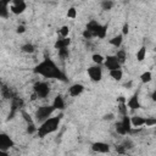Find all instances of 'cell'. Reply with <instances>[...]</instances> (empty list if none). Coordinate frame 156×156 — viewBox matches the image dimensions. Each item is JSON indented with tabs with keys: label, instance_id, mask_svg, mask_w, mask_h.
Returning a JSON list of instances; mask_svg holds the SVG:
<instances>
[{
	"label": "cell",
	"instance_id": "ac0fdd59",
	"mask_svg": "<svg viewBox=\"0 0 156 156\" xmlns=\"http://www.w3.org/2000/svg\"><path fill=\"white\" fill-rule=\"evenodd\" d=\"M0 91H2V95H3V98L4 99H14L16 95L12 93V90L10 89V88H8V87H3L2 89H0Z\"/></svg>",
	"mask_w": 156,
	"mask_h": 156
},
{
	"label": "cell",
	"instance_id": "5bb4252c",
	"mask_svg": "<svg viewBox=\"0 0 156 156\" xmlns=\"http://www.w3.org/2000/svg\"><path fill=\"white\" fill-rule=\"evenodd\" d=\"M126 105H127L131 110H138V109H140V103H139L138 94H134V95L128 100V103H126Z\"/></svg>",
	"mask_w": 156,
	"mask_h": 156
},
{
	"label": "cell",
	"instance_id": "277c9868",
	"mask_svg": "<svg viewBox=\"0 0 156 156\" xmlns=\"http://www.w3.org/2000/svg\"><path fill=\"white\" fill-rule=\"evenodd\" d=\"M34 89V94L37 95V98L39 99H44L49 95V93H50V87L48 83L45 82H37L33 87Z\"/></svg>",
	"mask_w": 156,
	"mask_h": 156
},
{
	"label": "cell",
	"instance_id": "b9f144b4",
	"mask_svg": "<svg viewBox=\"0 0 156 156\" xmlns=\"http://www.w3.org/2000/svg\"><path fill=\"white\" fill-rule=\"evenodd\" d=\"M0 156H9V154H8V151H2L0 150Z\"/></svg>",
	"mask_w": 156,
	"mask_h": 156
},
{
	"label": "cell",
	"instance_id": "1f68e13d",
	"mask_svg": "<svg viewBox=\"0 0 156 156\" xmlns=\"http://www.w3.org/2000/svg\"><path fill=\"white\" fill-rule=\"evenodd\" d=\"M115 127H116V132H117L118 134H121V135H127V134H126V132H124V129H123V127H122L121 122H117Z\"/></svg>",
	"mask_w": 156,
	"mask_h": 156
},
{
	"label": "cell",
	"instance_id": "30bf717a",
	"mask_svg": "<svg viewBox=\"0 0 156 156\" xmlns=\"http://www.w3.org/2000/svg\"><path fill=\"white\" fill-rule=\"evenodd\" d=\"M91 150L98 154H106L110 151V145L104 142H97V143H93Z\"/></svg>",
	"mask_w": 156,
	"mask_h": 156
},
{
	"label": "cell",
	"instance_id": "3957f363",
	"mask_svg": "<svg viewBox=\"0 0 156 156\" xmlns=\"http://www.w3.org/2000/svg\"><path fill=\"white\" fill-rule=\"evenodd\" d=\"M55 111V109L53 107V105H44V106H40V107H38V110L36 111V118H37V121H39V122H44V121H46L48 118H50L51 117V115H53V112Z\"/></svg>",
	"mask_w": 156,
	"mask_h": 156
},
{
	"label": "cell",
	"instance_id": "ab89813d",
	"mask_svg": "<svg viewBox=\"0 0 156 156\" xmlns=\"http://www.w3.org/2000/svg\"><path fill=\"white\" fill-rule=\"evenodd\" d=\"M16 32H17V33H24V32H26V27H24V26H22V24H21V26H18Z\"/></svg>",
	"mask_w": 156,
	"mask_h": 156
},
{
	"label": "cell",
	"instance_id": "d590c367",
	"mask_svg": "<svg viewBox=\"0 0 156 156\" xmlns=\"http://www.w3.org/2000/svg\"><path fill=\"white\" fill-rule=\"evenodd\" d=\"M21 113H22V116H23L24 121H26V122H27L28 124H29V123H33V119H32V118H30V116H29V115H28V113H27L26 111H22Z\"/></svg>",
	"mask_w": 156,
	"mask_h": 156
},
{
	"label": "cell",
	"instance_id": "e0dca14e",
	"mask_svg": "<svg viewBox=\"0 0 156 156\" xmlns=\"http://www.w3.org/2000/svg\"><path fill=\"white\" fill-rule=\"evenodd\" d=\"M99 26H100V23H98L97 21H90L88 24H87V30H89V32L93 34V37H95V34H97V30H98V28H99Z\"/></svg>",
	"mask_w": 156,
	"mask_h": 156
},
{
	"label": "cell",
	"instance_id": "9c48e42d",
	"mask_svg": "<svg viewBox=\"0 0 156 156\" xmlns=\"http://www.w3.org/2000/svg\"><path fill=\"white\" fill-rule=\"evenodd\" d=\"M23 104H24L23 100H22L21 98H17V97H15V98L11 100V112H10V115H9V119L14 118L16 111L23 107Z\"/></svg>",
	"mask_w": 156,
	"mask_h": 156
},
{
	"label": "cell",
	"instance_id": "7c38bea8",
	"mask_svg": "<svg viewBox=\"0 0 156 156\" xmlns=\"http://www.w3.org/2000/svg\"><path fill=\"white\" fill-rule=\"evenodd\" d=\"M145 124V118L142 116H133L131 118V126L132 128H142Z\"/></svg>",
	"mask_w": 156,
	"mask_h": 156
},
{
	"label": "cell",
	"instance_id": "f546056e",
	"mask_svg": "<svg viewBox=\"0 0 156 156\" xmlns=\"http://www.w3.org/2000/svg\"><path fill=\"white\" fill-rule=\"evenodd\" d=\"M113 2H111V0H105V2L101 3V8L103 10H111L113 8Z\"/></svg>",
	"mask_w": 156,
	"mask_h": 156
},
{
	"label": "cell",
	"instance_id": "83f0119b",
	"mask_svg": "<svg viewBox=\"0 0 156 156\" xmlns=\"http://www.w3.org/2000/svg\"><path fill=\"white\" fill-rule=\"evenodd\" d=\"M57 51H59V56H60L62 60L68 59V56H70V50H68V48L60 49V50H57Z\"/></svg>",
	"mask_w": 156,
	"mask_h": 156
},
{
	"label": "cell",
	"instance_id": "7bdbcfd3",
	"mask_svg": "<svg viewBox=\"0 0 156 156\" xmlns=\"http://www.w3.org/2000/svg\"><path fill=\"white\" fill-rule=\"evenodd\" d=\"M151 97H152V100H156V91H154V93H152V95H151Z\"/></svg>",
	"mask_w": 156,
	"mask_h": 156
},
{
	"label": "cell",
	"instance_id": "603a6c76",
	"mask_svg": "<svg viewBox=\"0 0 156 156\" xmlns=\"http://www.w3.org/2000/svg\"><path fill=\"white\" fill-rule=\"evenodd\" d=\"M59 34H60V38H68L70 27H68V26H62V27L59 29Z\"/></svg>",
	"mask_w": 156,
	"mask_h": 156
},
{
	"label": "cell",
	"instance_id": "f35d334b",
	"mask_svg": "<svg viewBox=\"0 0 156 156\" xmlns=\"http://www.w3.org/2000/svg\"><path fill=\"white\" fill-rule=\"evenodd\" d=\"M116 151H117L118 154H124V152H126L127 150L124 149V148L122 146V144H121V145H117V146H116Z\"/></svg>",
	"mask_w": 156,
	"mask_h": 156
},
{
	"label": "cell",
	"instance_id": "44dd1931",
	"mask_svg": "<svg viewBox=\"0 0 156 156\" xmlns=\"http://www.w3.org/2000/svg\"><path fill=\"white\" fill-rule=\"evenodd\" d=\"M122 42H123L122 34H118V36L113 37L112 39H110V44H111L112 46H115V48H119V46L122 45Z\"/></svg>",
	"mask_w": 156,
	"mask_h": 156
},
{
	"label": "cell",
	"instance_id": "7402d4cb",
	"mask_svg": "<svg viewBox=\"0 0 156 156\" xmlns=\"http://www.w3.org/2000/svg\"><path fill=\"white\" fill-rule=\"evenodd\" d=\"M119 112L122 116H127V105H126V100L123 99V97L119 98Z\"/></svg>",
	"mask_w": 156,
	"mask_h": 156
},
{
	"label": "cell",
	"instance_id": "f1b7e54d",
	"mask_svg": "<svg viewBox=\"0 0 156 156\" xmlns=\"http://www.w3.org/2000/svg\"><path fill=\"white\" fill-rule=\"evenodd\" d=\"M151 78H152V75H151V72H144L142 76H140V79H142V82L143 83H149L150 81H151Z\"/></svg>",
	"mask_w": 156,
	"mask_h": 156
},
{
	"label": "cell",
	"instance_id": "d6a6232c",
	"mask_svg": "<svg viewBox=\"0 0 156 156\" xmlns=\"http://www.w3.org/2000/svg\"><path fill=\"white\" fill-rule=\"evenodd\" d=\"M122 146L126 149V150H129V149H132L133 148V142L131 140V139H126L123 143H122Z\"/></svg>",
	"mask_w": 156,
	"mask_h": 156
},
{
	"label": "cell",
	"instance_id": "52a82bcc",
	"mask_svg": "<svg viewBox=\"0 0 156 156\" xmlns=\"http://www.w3.org/2000/svg\"><path fill=\"white\" fill-rule=\"evenodd\" d=\"M12 146H14V140L6 133H0V150L8 151Z\"/></svg>",
	"mask_w": 156,
	"mask_h": 156
},
{
	"label": "cell",
	"instance_id": "4fadbf2b",
	"mask_svg": "<svg viewBox=\"0 0 156 156\" xmlns=\"http://www.w3.org/2000/svg\"><path fill=\"white\" fill-rule=\"evenodd\" d=\"M70 44H71V39H70V38H59V39L55 42L54 46H55V49L60 50V49L68 48Z\"/></svg>",
	"mask_w": 156,
	"mask_h": 156
},
{
	"label": "cell",
	"instance_id": "484cf974",
	"mask_svg": "<svg viewBox=\"0 0 156 156\" xmlns=\"http://www.w3.org/2000/svg\"><path fill=\"white\" fill-rule=\"evenodd\" d=\"M104 60H105V57L103 55H100V54H94L93 55V61H94V64H97L98 66L104 64Z\"/></svg>",
	"mask_w": 156,
	"mask_h": 156
},
{
	"label": "cell",
	"instance_id": "d4e9b609",
	"mask_svg": "<svg viewBox=\"0 0 156 156\" xmlns=\"http://www.w3.org/2000/svg\"><path fill=\"white\" fill-rule=\"evenodd\" d=\"M36 50V46L33 44H30V43H27L24 45H22V51L27 53V54H33Z\"/></svg>",
	"mask_w": 156,
	"mask_h": 156
},
{
	"label": "cell",
	"instance_id": "ffe728a7",
	"mask_svg": "<svg viewBox=\"0 0 156 156\" xmlns=\"http://www.w3.org/2000/svg\"><path fill=\"white\" fill-rule=\"evenodd\" d=\"M106 33H107V24H105V26H99V28H98V30H97V34H95V37H98V38H100V39H103V38H105L106 37Z\"/></svg>",
	"mask_w": 156,
	"mask_h": 156
},
{
	"label": "cell",
	"instance_id": "cb8c5ba5",
	"mask_svg": "<svg viewBox=\"0 0 156 156\" xmlns=\"http://www.w3.org/2000/svg\"><path fill=\"white\" fill-rule=\"evenodd\" d=\"M110 76L115 79V81H121L122 79V76H123V72L119 70H113V71H110Z\"/></svg>",
	"mask_w": 156,
	"mask_h": 156
},
{
	"label": "cell",
	"instance_id": "74e56055",
	"mask_svg": "<svg viewBox=\"0 0 156 156\" xmlns=\"http://www.w3.org/2000/svg\"><path fill=\"white\" fill-rule=\"evenodd\" d=\"M128 32H129V24L128 23H124L123 24V28H122V33L123 34H128Z\"/></svg>",
	"mask_w": 156,
	"mask_h": 156
},
{
	"label": "cell",
	"instance_id": "5b68a950",
	"mask_svg": "<svg viewBox=\"0 0 156 156\" xmlns=\"http://www.w3.org/2000/svg\"><path fill=\"white\" fill-rule=\"evenodd\" d=\"M88 76L93 82H100L103 78V70L100 66L95 65L88 68Z\"/></svg>",
	"mask_w": 156,
	"mask_h": 156
},
{
	"label": "cell",
	"instance_id": "2e32d148",
	"mask_svg": "<svg viewBox=\"0 0 156 156\" xmlns=\"http://www.w3.org/2000/svg\"><path fill=\"white\" fill-rule=\"evenodd\" d=\"M121 124H122L124 132H126V134L131 133L132 126H131V118H129L128 116H123V118H122V121H121Z\"/></svg>",
	"mask_w": 156,
	"mask_h": 156
},
{
	"label": "cell",
	"instance_id": "8d00e7d4",
	"mask_svg": "<svg viewBox=\"0 0 156 156\" xmlns=\"http://www.w3.org/2000/svg\"><path fill=\"white\" fill-rule=\"evenodd\" d=\"M83 37H84L85 39H91V38H94V37H93V34L89 32V30H87V29L83 30Z\"/></svg>",
	"mask_w": 156,
	"mask_h": 156
},
{
	"label": "cell",
	"instance_id": "4dcf8cb0",
	"mask_svg": "<svg viewBox=\"0 0 156 156\" xmlns=\"http://www.w3.org/2000/svg\"><path fill=\"white\" fill-rule=\"evenodd\" d=\"M156 124V119L154 118V117H148V118H145V124L144 126H146V127H152V126H155Z\"/></svg>",
	"mask_w": 156,
	"mask_h": 156
},
{
	"label": "cell",
	"instance_id": "9a60e30c",
	"mask_svg": "<svg viewBox=\"0 0 156 156\" xmlns=\"http://www.w3.org/2000/svg\"><path fill=\"white\" fill-rule=\"evenodd\" d=\"M53 107L55 110H64L65 109V100L61 95H56L53 101Z\"/></svg>",
	"mask_w": 156,
	"mask_h": 156
},
{
	"label": "cell",
	"instance_id": "4316f807",
	"mask_svg": "<svg viewBox=\"0 0 156 156\" xmlns=\"http://www.w3.org/2000/svg\"><path fill=\"white\" fill-rule=\"evenodd\" d=\"M145 56H146V48L145 46H142L138 50V53H137V60L138 61H143L145 59Z\"/></svg>",
	"mask_w": 156,
	"mask_h": 156
},
{
	"label": "cell",
	"instance_id": "e575fe53",
	"mask_svg": "<svg viewBox=\"0 0 156 156\" xmlns=\"http://www.w3.org/2000/svg\"><path fill=\"white\" fill-rule=\"evenodd\" d=\"M37 127L34 126V123H29L28 126H27V133H29V134H33L34 132H37Z\"/></svg>",
	"mask_w": 156,
	"mask_h": 156
},
{
	"label": "cell",
	"instance_id": "836d02e7",
	"mask_svg": "<svg viewBox=\"0 0 156 156\" xmlns=\"http://www.w3.org/2000/svg\"><path fill=\"white\" fill-rule=\"evenodd\" d=\"M67 17L70 18H76L77 17V10L75 8H70L67 11Z\"/></svg>",
	"mask_w": 156,
	"mask_h": 156
},
{
	"label": "cell",
	"instance_id": "8fae6325",
	"mask_svg": "<svg viewBox=\"0 0 156 156\" xmlns=\"http://www.w3.org/2000/svg\"><path fill=\"white\" fill-rule=\"evenodd\" d=\"M83 91H84V85L81 84V83H75V84H72V85L70 87L68 94H70L71 97L76 98V97H79Z\"/></svg>",
	"mask_w": 156,
	"mask_h": 156
},
{
	"label": "cell",
	"instance_id": "ba28073f",
	"mask_svg": "<svg viewBox=\"0 0 156 156\" xmlns=\"http://www.w3.org/2000/svg\"><path fill=\"white\" fill-rule=\"evenodd\" d=\"M26 9H27V4L23 2V0H14L10 5V11L15 15L22 14Z\"/></svg>",
	"mask_w": 156,
	"mask_h": 156
},
{
	"label": "cell",
	"instance_id": "6da1fadb",
	"mask_svg": "<svg viewBox=\"0 0 156 156\" xmlns=\"http://www.w3.org/2000/svg\"><path fill=\"white\" fill-rule=\"evenodd\" d=\"M34 73L45 78H55L60 81H66V76L51 59H44L40 64L34 67Z\"/></svg>",
	"mask_w": 156,
	"mask_h": 156
},
{
	"label": "cell",
	"instance_id": "7a4b0ae2",
	"mask_svg": "<svg viewBox=\"0 0 156 156\" xmlns=\"http://www.w3.org/2000/svg\"><path fill=\"white\" fill-rule=\"evenodd\" d=\"M61 117H62V115L56 116V117H50V118H48L46 121H44V122L40 124V127L37 129V134H38L40 138H44L45 135L51 134V133H54L55 131H57V128H59V126H60Z\"/></svg>",
	"mask_w": 156,
	"mask_h": 156
},
{
	"label": "cell",
	"instance_id": "d6986e66",
	"mask_svg": "<svg viewBox=\"0 0 156 156\" xmlns=\"http://www.w3.org/2000/svg\"><path fill=\"white\" fill-rule=\"evenodd\" d=\"M116 59H117V61H118V64L119 65H123L124 62H126V59H127V54H126V51L124 50H118L117 53H116Z\"/></svg>",
	"mask_w": 156,
	"mask_h": 156
},
{
	"label": "cell",
	"instance_id": "8992f818",
	"mask_svg": "<svg viewBox=\"0 0 156 156\" xmlns=\"http://www.w3.org/2000/svg\"><path fill=\"white\" fill-rule=\"evenodd\" d=\"M104 65L109 71H113V70H119L121 65L118 64V61L116 59L115 55H107L104 60Z\"/></svg>",
	"mask_w": 156,
	"mask_h": 156
},
{
	"label": "cell",
	"instance_id": "60d3db41",
	"mask_svg": "<svg viewBox=\"0 0 156 156\" xmlns=\"http://www.w3.org/2000/svg\"><path fill=\"white\" fill-rule=\"evenodd\" d=\"M113 118V115L112 113H109V115H105L104 116V119H112Z\"/></svg>",
	"mask_w": 156,
	"mask_h": 156
}]
</instances>
